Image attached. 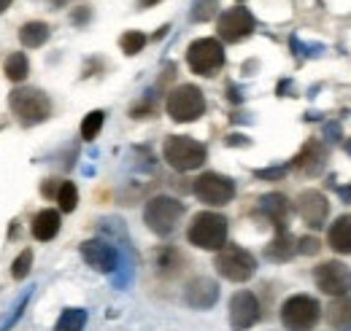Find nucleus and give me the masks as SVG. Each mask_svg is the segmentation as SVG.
<instances>
[{
  "mask_svg": "<svg viewBox=\"0 0 351 331\" xmlns=\"http://www.w3.org/2000/svg\"><path fill=\"white\" fill-rule=\"evenodd\" d=\"M60 183H62V181H60ZM60 183H57L54 178H51V181H46L44 189H41V191H44V197H49V200H51V197H57V191H60Z\"/></svg>",
  "mask_w": 351,
  "mask_h": 331,
  "instance_id": "33",
  "label": "nucleus"
},
{
  "mask_svg": "<svg viewBox=\"0 0 351 331\" xmlns=\"http://www.w3.org/2000/svg\"><path fill=\"white\" fill-rule=\"evenodd\" d=\"M30 267H33V250H22L11 264V278L14 280H25L30 275Z\"/></svg>",
  "mask_w": 351,
  "mask_h": 331,
  "instance_id": "29",
  "label": "nucleus"
},
{
  "mask_svg": "<svg viewBox=\"0 0 351 331\" xmlns=\"http://www.w3.org/2000/svg\"><path fill=\"white\" fill-rule=\"evenodd\" d=\"M8 5H11V0H0V14H3V11L8 8Z\"/></svg>",
  "mask_w": 351,
  "mask_h": 331,
  "instance_id": "37",
  "label": "nucleus"
},
{
  "mask_svg": "<svg viewBox=\"0 0 351 331\" xmlns=\"http://www.w3.org/2000/svg\"><path fill=\"white\" fill-rule=\"evenodd\" d=\"M154 3H160V0H138L141 8H149V5H154Z\"/></svg>",
  "mask_w": 351,
  "mask_h": 331,
  "instance_id": "36",
  "label": "nucleus"
},
{
  "mask_svg": "<svg viewBox=\"0 0 351 331\" xmlns=\"http://www.w3.org/2000/svg\"><path fill=\"white\" fill-rule=\"evenodd\" d=\"M165 108H168V116L178 124L197 122L206 114V97L195 83H181L168 94Z\"/></svg>",
  "mask_w": 351,
  "mask_h": 331,
  "instance_id": "4",
  "label": "nucleus"
},
{
  "mask_svg": "<svg viewBox=\"0 0 351 331\" xmlns=\"http://www.w3.org/2000/svg\"><path fill=\"white\" fill-rule=\"evenodd\" d=\"M186 240L195 248L221 250L227 246V218L219 213H211V210L197 213L186 229Z\"/></svg>",
  "mask_w": 351,
  "mask_h": 331,
  "instance_id": "1",
  "label": "nucleus"
},
{
  "mask_svg": "<svg viewBox=\"0 0 351 331\" xmlns=\"http://www.w3.org/2000/svg\"><path fill=\"white\" fill-rule=\"evenodd\" d=\"M82 259L97 272H114L119 264V253L106 240H87L82 243Z\"/></svg>",
  "mask_w": 351,
  "mask_h": 331,
  "instance_id": "14",
  "label": "nucleus"
},
{
  "mask_svg": "<svg viewBox=\"0 0 351 331\" xmlns=\"http://www.w3.org/2000/svg\"><path fill=\"white\" fill-rule=\"evenodd\" d=\"M71 19H73V25H84V22L89 19V8H82V11H73V16H71Z\"/></svg>",
  "mask_w": 351,
  "mask_h": 331,
  "instance_id": "34",
  "label": "nucleus"
},
{
  "mask_svg": "<svg viewBox=\"0 0 351 331\" xmlns=\"http://www.w3.org/2000/svg\"><path fill=\"white\" fill-rule=\"evenodd\" d=\"M217 30H219V38L227 43H238L243 38H249L254 33V16L249 8H227L217 22Z\"/></svg>",
  "mask_w": 351,
  "mask_h": 331,
  "instance_id": "11",
  "label": "nucleus"
},
{
  "mask_svg": "<svg viewBox=\"0 0 351 331\" xmlns=\"http://www.w3.org/2000/svg\"><path fill=\"white\" fill-rule=\"evenodd\" d=\"M49 36H51V30H49L46 22H25L22 30H19V41L25 43L27 49L44 46V43L49 41Z\"/></svg>",
  "mask_w": 351,
  "mask_h": 331,
  "instance_id": "23",
  "label": "nucleus"
},
{
  "mask_svg": "<svg viewBox=\"0 0 351 331\" xmlns=\"http://www.w3.org/2000/svg\"><path fill=\"white\" fill-rule=\"evenodd\" d=\"M103 122H106V114H103V111H92V114H87L84 122H82V137H84V140H95L97 132L103 129Z\"/></svg>",
  "mask_w": 351,
  "mask_h": 331,
  "instance_id": "28",
  "label": "nucleus"
},
{
  "mask_svg": "<svg viewBox=\"0 0 351 331\" xmlns=\"http://www.w3.org/2000/svg\"><path fill=\"white\" fill-rule=\"evenodd\" d=\"M319 248H322V243H319L316 237H300V240H298V250H300V253H306V256L319 253Z\"/></svg>",
  "mask_w": 351,
  "mask_h": 331,
  "instance_id": "31",
  "label": "nucleus"
},
{
  "mask_svg": "<svg viewBox=\"0 0 351 331\" xmlns=\"http://www.w3.org/2000/svg\"><path fill=\"white\" fill-rule=\"evenodd\" d=\"M260 321V299L252 291H238L230 299V326L232 331L252 329Z\"/></svg>",
  "mask_w": 351,
  "mask_h": 331,
  "instance_id": "12",
  "label": "nucleus"
},
{
  "mask_svg": "<svg viewBox=\"0 0 351 331\" xmlns=\"http://www.w3.org/2000/svg\"><path fill=\"white\" fill-rule=\"evenodd\" d=\"M295 253H298V240H295L287 229H281V232L267 243V248H265V256H267L270 261H289Z\"/></svg>",
  "mask_w": 351,
  "mask_h": 331,
  "instance_id": "20",
  "label": "nucleus"
},
{
  "mask_svg": "<svg viewBox=\"0 0 351 331\" xmlns=\"http://www.w3.org/2000/svg\"><path fill=\"white\" fill-rule=\"evenodd\" d=\"M254 175H257V178H270V181H276V178H284V175H287V167H273V170H257Z\"/></svg>",
  "mask_w": 351,
  "mask_h": 331,
  "instance_id": "32",
  "label": "nucleus"
},
{
  "mask_svg": "<svg viewBox=\"0 0 351 331\" xmlns=\"http://www.w3.org/2000/svg\"><path fill=\"white\" fill-rule=\"evenodd\" d=\"M119 43H122V51H125L128 57H135V54L146 46V36H143V33H138V30H128Z\"/></svg>",
  "mask_w": 351,
  "mask_h": 331,
  "instance_id": "30",
  "label": "nucleus"
},
{
  "mask_svg": "<svg viewBox=\"0 0 351 331\" xmlns=\"http://www.w3.org/2000/svg\"><path fill=\"white\" fill-rule=\"evenodd\" d=\"M298 213H300V218L306 221L311 229H322L324 221H327V215H330V202H327V197L322 191L306 189L298 197Z\"/></svg>",
  "mask_w": 351,
  "mask_h": 331,
  "instance_id": "13",
  "label": "nucleus"
},
{
  "mask_svg": "<svg viewBox=\"0 0 351 331\" xmlns=\"http://www.w3.org/2000/svg\"><path fill=\"white\" fill-rule=\"evenodd\" d=\"M217 299H219V286L211 278H195L184 289V302L192 310H208L217 304Z\"/></svg>",
  "mask_w": 351,
  "mask_h": 331,
  "instance_id": "15",
  "label": "nucleus"
},
{
  "mask_svg": "<svg viewBox=\"0 0 351 331\" xmlns=\"http://www.w3.org/2000/svg\"><path fill=\"white\" fill-rule=\"evenodd\" d=\"M217 272H219L224 280H232V283H246L249 278H254L257 272V259L241 246H224L217 253V261H214Z\"/></svg>",
  "mask_w": 351,
  "mask_h": 331,
  "instance_id": "7",
  "label": "nucleus"
},
{
  "mask_svg": "<svg viewBox=\"0 0 351 331\" xmlns=\"http://www.w3.org/2000/svg\"><path fill=\"white\" fill-rule=\"evenodd\" d=\"M219 11V0H195L192 3V11H189V19L192 22H208L214 19Z\"/></svg>",
  "mask_w": 351,
  "mask_h": 331,
  "instance_id": "26",
  "label": "nucleus"
},
{
  "mask_svg": "<svg viewBox=\"0 0 351 331\" xmlns=\"http://www.w3.org/2000/svg\"><path fill=\"white\" fill-rule=\"evenodd\" d=\"M322 318V307L313 296L295 293L281 304V323L287 331H311Z\"/></svg>",
  "mask_w": 351,
  "mask_h": 331,
  "instance_id": "5",
  "label": "nucleus"
},
{
  "mask_svg": "<svg viewBox=\"0 0 351 331\" xmlns=\"http://www.w3.org/2000/svg\"><path fill=\"white\" fill-rule=\"evenodd\" d=\"M241 137H243V135H230V137H227V143H230V146H246L249 140H241Z\"/></svg>",
  "mask_w": 351,
  "mask_h": 331,
  "instance_id": "35",
  "label": "nucleus"
},
{
  "mask_svg": "<svg viewBox=\"0 0 351 331\" xmlns=\"http://www.w3.org/2000/svg\"><path fill=\"white\" fill-rule=\"evenodd\" d=\"M8 103H11V111L19 116V122L25 127L41 124L51 114V100L41 89H14Z\"/></svg>",
  "mask_w": 351,
  "mask_h": 331,
  "instance_id": "6",
  "label": "nucleus"
},
{
  "mask_svg": "<svg viewBox=\"0 0 351 331\" xmlns=\"http://www.w3.org/2000/svg\"><path fill=\"white\" fill-rule=\"evenodd\" d=\"M327 243L330 248L341 256H351V215H341L335 218V224L330 226V235H327Z\"/></svg>",
  "mask_w": 351,
  "mask_h": 331,
  "instance_id": "19",
  "label": "nucleus"
},
{
  "mask_svg": "<svg viewBox=\"0 0 351 331\" xmlns=\"http://www.w3.org/2000/svg\"><path fill=\"white\" fill-rule=\"evenodd\" d=\"M57 202H60V210H62V213L76 210V205H79V191H76V186H73L71 181H62V183H60Z\"/></svg>",
  "mask_w": 351,
  "mask_h": 331,
  "instance_id": "27",
  "label": "nucleus"
},
{
  "mask_svg": "<svg viewBox=\"0 0 351 331\" xmlns=\"http://www.w3.org/2000/svg\"><path fill=\"white\" fill-rule=\"evenodd\" d=\"M195 197L203 202V205H211V207H221L227 202H232L235 197V183L232 178L227 175H219V172H203L195 186H192Z\"/></svg>",
  "mask_w": 351,
  "mask_h": 331,
  "instance_id": "9",
  "label": "nucleus"
},
{
  "mask_svg": "<svg viewBox=\"0 0 351 331\" xmlns=\"http://www.w3.org/2000/svg\"><path fill=\"white\" fill-rule=\"evenodd\" d=\"M157 272L162 275V278H176L181 269H184V256L178 253L176 248H160L157 250Z\"/></svg>",
  "mask_w": 351,
  "mask_h": 331,
  "instance_id": "22",
  "label": "nucleus"
},
{
  "mask_svg": "<svg viewBox=\"0 0 351 331\" xmlns=\"http://www.w3.org/2000/svg\"><path fill=\"white\" fill-rule=\"evenodd\" d=\"M313 280L330 296H346L351 291V267L343 261H322L313 269Z\"/></svg>",
  "mask_w": 351,
  "mask_h": 331,
  "instance_id": "10",
  "label": "nucleus"
},
{
  "mask_svg": "<svg viewBox=\"0 0 351 331\" xmlns=\"http://www.w3.org/2000/svg\"><path fill=\"white\" fill-rule=\"evenodd\" d=\"M60 226H62V218H60V213L57 210H41L36 218H33V237L36 240H54L57 235H60Z\"/></svg>",
  "mask_w": 351,
  "mask_h": 331,
  "instance_id": "18",
  "label": "nucleus"
},
{
  "mask_svg": "<svg viewBox=\"0 0 351 331\" xmlns=\"http://www.w3.org/2000/svg\"><path fill=\"white\" fill-rule=\"evenodd\" d=\"M162 157L173 170L189 172V170H197V167L206 165L208 151H206L203 143H197V140H192L186 135H171L165 140V146H162Z\"/></svg>",
  "mask_w": 351,
  "mask_h": 331,
  "instance_id": "2",
  "label": "nucleus"
},
{
  "mask_svg": "<svg viewBox=\"0 0 351 331\" xmlns=\"http://www.w3.org/2000/svg\"><path fill=\"white\" fill-rule=\"evenodd\" d=\"M327 323L335 331H351V296H335L330 302Z\"/></svg>",
  "mask_w": 351,
  "mask_h": 331,
  "instance_id": "21",
  "label": "nucleus"
},
{
  "mask_svg": "<svg viewBox=\"0 0 351 331\" xmlns=\"http://www.w3.org/2000/svg\"><path fill=\"white\" fill-rule=\"evenodd\" d=\"M184 215V205L176 200V197H168V194H160V197H152L146 207H143V221L146 226L160 235V237H168L173 235L178 221Z\"/></svg>",
  "mask_w": 351,
  "mask_h": 331,
  "instance_id": "3",
  "label": "nucleus"
},
{
  "mask_svg": "<svg viewBox=\"0 0 351 331\" xmlns=\"http://www.w3.org/2000/svg\"><path fill=\"white\" fill-rule=\"evenodd\" d=\"M84 326H87V310L68 307V310H62L60 321L54 323V331H84Z\"/></svg>",
  "mask_w": 351,
  "mask_h": 331,
  "instance_id": "25",
  "label": "nucleus"
},
{
  "mask_svg": "<svg viewBox=\"0 0 351 331\" xmlns=\"http://www.w3.org/2000/svg\"><path fill=\"white\" fill-rule=\"evenodd\" d=\"M186 65L192 68V73L197 76H217L224 65V49L217 38H197L189 43L186 49Z\"/></svg>",
  "mask_w": 351,
  "mask_h": 331,
  "instance_id": "8",
  "label": "nucleus"
},
{
  "mask_svg": "<svg viewBox=\"0 0 351 331\" xmlns=\"http://www.w3.org/2000/svg\"><path fill=\"white\" fill-rule=\"evenodd\" d=\"M260 215H265L278 232L287 229V218H289V200L284 194H265L260 200Z\"/></svg>",
  "mask_w": 351,
  "mask_h": 331,
  "instance_id": "17",
  "label": "nucleus"
},
{
  "mask_svg": "<svg viewBox=\"0 0 351 331\" xmlns=\"http://www.w3.org/2000/svg\"><path fill=\"white\" fill-rule=\"evenodd\" d=\"M3 70H5L8 81L19 83V81H25V79H27V73H30V62H27V57H25L22 51H11V54L5 57Z\"/></svg>",
  "mask_w": 351,
  "mask_h": 331,
  "instance_id": "24",
  "label": "nucleus"
},
{
  "mask_svg": "<svg viewBox=\"0 0 351 331\" xmlns=\"http://www.w3.org/2000/svg\"><path fill=\"white\" fill-rule=\"evenodd\" d=\"M324 165H327V148L319 140H308L303 151L295 157V167L306 175H319Z\"/></svg>",
  "mask_w": 351,
  "mask_h": 331,
  "instance_id": "16",
  "label": "nucleus"
}]
</instances>
